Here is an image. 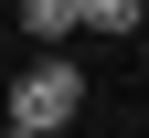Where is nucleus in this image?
<instances>
[{"instance_id": "1", "label": "nucleus", "mask_w": 149, "mask_h": 138, "mask_svg": "<svg viewBox=\"0 0 149 138\" xmlns=\"http://www.w3.org/2000/svg\"><path fill=\"white\" fill-rule=\"evenodd\" d=\"M74 106H85V64L74 53H53V64H32L22 85H11V138H53V128H74Z\"/></svg>"}, {"instance_id": "2", "label": "nucleus", "mask_w": 149, "mask_h": 138, "mask_svg": "<svg viewBox=\"0 0 149 138\" xmlns=\"http://www.w3.org/2000/svg\"><path fill=\"white\" fill-rule=\"evenodd\" d=\"M149 0H74V32H139Z\"/></svg>"}, {"instance_id": "3", "label": "nucleus", "mask_w": 149, "mask_h": 138, "mask_svg": "<svg viewBox=\"0 0 149 138\" xmlns=\"http://www.w3.org/2000/svg\"><path fill=\"white\" fill-rule=\"evenodd\" d=\"M22 32H32V43H64V32H74V0H22Z\"/></svg>"}]
</instances>
